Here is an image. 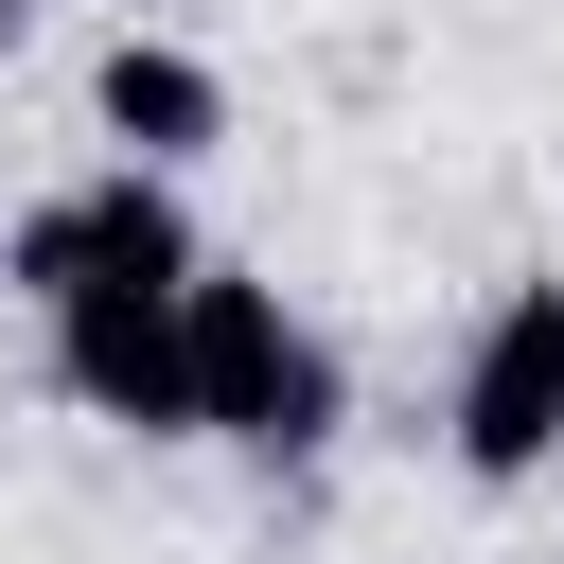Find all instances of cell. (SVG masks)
I'll use <instances>...</instances> for the list:
<instances>
[{"label":"cell","mask_w":564,"mask_h":564,"mask_svg":"<svg viewBox=\"0 0 564 564\" xmlns=\"http://www.w3.org/2000/svg\"><path fill=\"white\" fill-rule=\"evenodd\" d=\"M441 441H458V476H476V494H529V476L564 458V264L494 282V317H476V352H458Z\"/></svg>","instance_id":"3957f363"},{"label":"cell","mask_w":564,"mask_h":564,"mask_svg":"<svg viewBox=\"0 0 564 564\" xmlns=\"http://www.w3.org/2000/svg\"><path fill=\"white\" fill-rule=\"evenodd\" d=\"M212 247H194V212H176V176H141V159H106V176H70V194H35L18 229H0V300H88V282H194Z\"/></svg>","instance_id":"7a4b0ae2"},{"label":"cell","mask_w":564,"mask_h":564,"mask_svg":"<svg viewBox=\"0 0 564 564\" xmlns=\"http://www.w3.org/2000/svg\"><path fill=\"white\" fill-rule=\"evenodd\" d=\"M176 352H194V441H247V458H317L335 441V352L282 317V282L194 264L176 282Z\"/></svg>","instance_id":"6da1fadb"},{"label":"cell","mask_w":564,"mask_h":564,"mask_svg":"<svg viewBox=\"0 0 564 564\" xmlns=\"http://www.w3.org/2000/svg\"><path fill=\"white\" fill-rule=\"evenodd\" d=\"M88 123H106V159L176 176V159H212V141H229V70H212L194 35H106V70H88Z\"/></svg>","instance_id":"5b68a950"},{"label":"cell","mask_w":564,"mask_h":564,"mask_svg":"<svg viewBox=\"0 0 564 564\" xmlns=\"http://www.w3.org/2000/svg\"><path fill=\"white\" fill-rule=\"evenodd\" d=\"M18 35H35V0H0V53H18Z\"/></svg>","instance_id":"8992f818"},{"label":"cell","mask_w":564,"mask_h":564,"mask_svg":"<svg viewBox=\"0 0 564 564\" xmlns=\"http://www.w3.org/2000/svg\"><path fill=\"white\" fill-rule=\"evenodd\" d=\"M53 388H70L88 423L194 441V352H176V282H88V300H53Z\"/></svg>","instance_id":"277c9868"}]
</instances>
